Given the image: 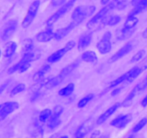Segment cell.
Listing matches in <instances>:
<instances>
[{
    "mask_svg": "<svg viewBox=\"0 0 147 138\" xmlns=\"http://www.w3.org/2000/svg\"><path fill=\"white\" fill-rule=\"evenodd\" d=\"M79 64H80V63H79L78 60H75V61L72 62L70 64L67 65V66H66L65 67L63 68L62 69L60 74H61L62 76H64L65 78H66L67 76H69L70 73H73V72L78 67Z\"/></svg>",
    "mask_w": 147,
    "mask_h": 138,
    "instance_id": "obj_23",
    "label": "cell"
},
{
    "mask_svg": "<svg viewBox=\"0 0 147 138\" xmlns=\"http://www.w3.org/2000/svg\"><path fill=\"white\" fill-rule=\"evenodd\" d=\"M132 119H133V116L131 114L119 115L111 121V125L117 129H122L126 127L131 122Z\"/></svg>",
    "mask_w": 147,
    "mask_h": 138,
    "instance_id": "obj_11",
    "label": "cell"
},
{
    "mask_svg": "<svg viewBox=\"0 0 147 138\" xmlns=\"http://www.w3.org/2000/svg\"><path fill=\"white\" fill-rule=\"evenodd\" d=\"M7 83H4V84H3L2 86H1V93H2L3 92V91H4V89H5V87H7Z\"/></svg>",
    "mask_w": 147,
    "mask_h": 138,
    "instance_id": "obj_45",
    "label": "cell"
},
{
    "mask_svg": "<svg viewBox=\"0 0 147 138\" xmlns=\"http://www.w3.org/2000/svg\"><path fill=\"white\" fill-rule=\"evenodd\" d=\"M121 90H122V88H121V87L114 88V89H113L111 92V96H116V95L119 94V93L121 91Z\"/></svg>",
    "mask_w": 147,
    "mask_h": 138,
    "instance_id": "obj_39",
    "label": "cell"
},
{
    "mask_svg": "<svg viewBox=\"0 0 147 138\" xmlns=\"http://www.w3.org/2000/svg\"><path fill=\"white\" fill-rule=\"evenodd\" d=\"M98 138H109V137L108 135H103V136L99 137Z\"/></svg>",
    "mask_w": 147,
    "mask_h": 138,
    "instance_id": "obj_46",
    "label": "cell"
},
{
    "mask_svg": "<svg viewBox=\"0 0 147 138\" xmlns=\"http://www.w3.org/2000/svg\"><path fill=\"white\" fill-rule=\"evenodd\" d=\"M99 135H100V131H96L92 133L90 138H98Z\"/></svg>",
    "mask_w": 147,
    "mask_h": 138,
    "instance_id": "obj_41",
    "label": "cell"
},
{
    "mask_svg": "<svg viewBox=\"0 0 147 138\" xmlns=\"http://www.w3.org/2000/svg\"><path fill=\"white\" fill-rule=\"evenodd\" d=\"M94 98V94L93 93H90V94H88L87 96H84V97L82 98L80 100H79V101L78 102V107L79 109H83L84 108L90 101H92Z\"/></svg>",
    "mask_w": 147,
    "mask_h": 138,
    "instance_id": "obj_30",
    "label": "cell"
},
{
    "mask_svg": "<svg viewBox=\"0 0 147 138\" xmlns=\"http://www.w3.org/2000/svg\"><path fill=\"white\" fill-rule=\"evenodd\" d=\"M52 116V110L49 108H46V109H43L41 112H40V115H39V121L40 122H46L47 120L50 119Z\"/></svg>",
    "mask_w": 147,
    "mask_h": 138,
    "instance_id": "obj_28",
    "label": "cell"
},
{
    "mask_svg": "<svg viewBox=\"0 0 147 138\" xmlns=\"http://www.w3.org/2000/svg\"><path fill=\"white\" fill-rule=\"evenodd\" d=\"M19 108L20 104L17 101H6L1 103L0 106V119L3 120Z\"/></svg>",
    "mask_w": 147,
    "mask_h": 138,
    "instance_id": "obj_9",
    "label": "cell"
},
{
    "mask_svg": "<svg viewBox=\"0 0 147 138\" xmlns=\"http://www.w3.org/2000/svg\"><path fill=\"white\" fill-rule=\"evenodd\" d=\"M61 124V119L60 118H55V119H50L48 122V128L50 129H55V128L58 127Z\"/></svg>",
    "mask_w": 147,
    "mask_h": 138,
    "instance_id": "obj_35",
    "label": "cell"
},
{
    "mask_svg": "<svg viewBox=\"0 0 147 138\" xmlns=\"http://www.w3.org/2000/svg\"><path fill=\"white\" fill-rule=\"evenodd\" d=\"M146 9H147V0H141L139 4L134 8V9L131 12L129 15L136 16V14L142 12Z\"/></svg>",
    "mask_w": 147,
    "mask_h": 138,
    "instance_id": "obj_26",
    "label": "cell"
},
{
    "mask_svg": "<svg viewBox=\"0 0 147 138\" xmlns=\"http://www.w3.org/2000/svg\"><path fill=\"white\" fill-rule=\"evenodd\" d=\"M79 23L77 22L72 21L68 25L65 26L64 27L58 29L57 31L55 32L54 33V39L56 40H60L62 39L65 38L67 34H70L78 25H79Z\"/></svg>",
    "mask_w": 147,
    "mask_h": 138,
    "instance_id": "obj_12",
    "label": "cell"
},
{
    "mask_svg": "<svg viewBox=\"0 0 147 138\" xmlns=\"http://www.w3.org/2000/svg\"><path fill=\"white\" fill-rule=\"evenodd\" d=\"M141 0H132L131 1V4L134 7H136L138 4H139Z\"/></svg>",
    "mask_w": 147,
    "mask_h": 138,
    "instance_id": "obj_42",
    "label": "cell"
},
{
    "mask_svg": "<svg viewBox=\"0 0 147 138\" xmlns=\"http://www.w3.org/2000/svg\"><path fill=\"white\" fill-rule=\"evenodd\" d=\"M54 33L53 27H47V29L40 32L36 36V40L40 43H48L54 38Z\"/></svg>",
    "mask_w": 147,
    "mask_h": 138,
    "instance_id": "obj_15",
    "label": "cell"
},
{
    "mask_svg": "<svg viewBox=\"0 0 147 138\" xmlns=\"http://www.w3.org/2000/svg\"><path fill=\"white\" fill-rule=\"evenodd\" d=\"M147 124V118H143L141 119L138 123H136L134 125V126L132 129V132L133 133H137L139 132L141 129H143Z\"/></svg>",
    "mask_w": 147,
    "mask_h": 138,
    "instance_id": "obj_31",
    "label": "cell"
},
{
    "mask_svg": "<svg viewBox=\"0 0 147 138\" xmlns=\"http://www.w3.org/2000/svg\"><path fill=\"white\" fill-rule=\"evenodd\" d=\"M146 67H140V66H135L129 70H128V80L127 83H131L136 78L140 76L141 73L145 70Z\"/></svg>",
    "mask_w": 147,
    "mask_h": 138,
    "instance_id": "obj_18",
    "label": "cell"
},
{
    "mask_svg": "<svg viewBox=\"0 0 147 138\" xmlns=\"http://www.w3.org/2000/svg\"><path fill=\"white\" fill-rule=\"evenodd\" d=\"M51 70V66L50 65H45L42 66L37 72L35 73V74L33 76V79L35 81H39V80H41L42 79L44 78V76L47 74V73L50 71Z\"/></svg>",
    "mask_w": 147,
    "mask_h": 138,
    "instance_id": "obj_22",
    "label": "cell"
},
{
    "mask_svg": "<svg viewBox=\"0 0 147 138\" xmlns=\"http://www.w3.org/2000/svg\"><path fill=\"white\" fill-rule=\"evenodd\" d=\"M145 53H146V51H145L144 50H139L136 54L134 55L133 57L131 59V61L133 62V63H136V62L139 61V60L144 56Z\"/></svg>",
    "mask_w": 147,
    "mask_h": 138,
    "instance_id": "obj_36",
    "label": "cell"
},
{
    "mask_svg": "<svg viewBox=\"0 0 147 138\" xmlns=\"http://www.w3.org/2000/svg\"><path fill=\"white\" fill-rule=\"evenodd\" d=\"M111 0H100V2H101V4L102 5H107L109 3L111 2Z\"/></svg>",
    "mask_w": 147,
    "mask_h": 138,
    "instance_id": "obj_43",
    "label": "cell"
},
{
    "mask_svg": "<svg viewBox=\"0 0 147 138\" xmlns=\"http://www.w3.org/2000/svg\"><path fill=\"white\" fill-rule=\"evenodd\" d=\"M141 105H142V106H143V107H146V106H147V94L144 96V98L142 99V101H141Z\"/></svg>",
    "mask_w": 147,
    "mask_h": 138,
    "instance_id": "obj_40",
    "label": "cell"
},
{
    "mask_svg": "<svg viewBox=\"0 0 147 138\" xmlns=\"http://www.w3.org/2000/svg\"><path fill=\"white\" fill-rule=\"evenodd\" d=\"M31 63L32 62L30 61L28 58H27L25 56L22 55V57L18 63H17L15 65H14L8 69V73L9 74H12L16 72H19L20 73H24L31 67Z\"/></svg>",
    "mask_w": 147,
    "mask_h": 138,
    "instance_id": "obj_8",
    "label": "cell"
},
{
    "mask_svg": "<svg viewBox=\"0 0 147 138\" xmlns=\"http://www.w3.org/2000/svg\"><path fill=\"white\" fill-rule=\"evenodd\" d=\"M75 90V84L73 83H70L65 86L64 88H62L60 90H59L58 95L63 97H67L73 94Z\"/></svg>",
    "mask_w": 147,
    "mask_h": 138,
    "instance_id": "obj_24",
    "label": "cell"
},
{
    "mask_svg": "<svg viewBox=\"0 0 147 138\" xmlns=\"http://www.w3.org/2000/svg\"><path fill=\"white\" fill-rule=\"evenodd\" d=\"M109 4L110 5L112 10L115 9L121 11V10L125 9L128 7L129 1L128 0H113L110 3H109Z\"/></svg>",
    "mask_w": 147,
    "mask_h": 138,
    "instance_id": "obj_21",
    "label": "cell"
},
{
    "mask_svg": "<svg viewBox=\"0 0 147 138\" xmlns=\"http://www.w3.org/2000/svg\"><path fill=\"white\" fill-rule=\"evenodd\" d=\"M81 59L86 63H94L98 60V56L96 52L93 50H86L82 54Z\"/></svg>",
    "mask_w": 147,
    "mask_h": 138,
    "instance_id": "obj_20",
    "label": "cell"
},
{
    "mask_svg": "<svg viewBox=\"0 0 147 138\" xmlns=\"http://www.w3.org/2000/svg\"><path fill=\"white\" fill-rule=\"evenodd\" d=\"M121 106V103H119V102H117V103H116L115 104H113V106H111L110 108H109L104 113L101 114L99 116V117L98 118L97 122H96L97 124H101L104 123L108 119H109V118H110L111 116L118 110V109H119Z\"/></svg>",
    "mask_w": 147,
    "mask_h": 138,
    "instance_id": "obj_14",
    "label": "cell"
},
{
    "mask_svg": "<svg viewBox=\"0 0 147 138\" xmlns=\"http://www.w3.org/2000/svg\"><path fill=\"white\" fill-rule=\"evenodd\" d=\"M65 78L64 76H62L61 74H59L58 76H55V77H53L52 78L48 79L47 81H45L44 83V86L47 89H54V88L57 87V86L60 84V83L63 82V80Z\"/></svg>",
    "mask_w": 147,
    "mask_h": 138,
    "instance_id": "obj_17",
    "label": "cell"
},
{
    "mask_svg": "<svg viewBox=\"0 0 147 138\" xmlns=\"http://www.w3.org/2000/svg\"><path fill=\"white\" fill-rule=\"evenodd\" d=\"M35 48L34 45V42L32 39H26L24 40L22 45V51L23 54L29 53Z\"/></svg>",
    "mask_w": 147,
    "mask_h": 138,
    "instance_id": "obj_25",
    "label": "cell"
},
{
    "mask_svg": "<svg viewBox=\"0 0 147 138\" xmlns=\"http://www.w3.org/2000/svg\"><path fill=\"white\" fill-rule=\"evenodd\" d=\"M129 138H133V137H129Z\"/></svg>",
    "mask_w": 147,
    "mask_h": 138,
    "instance_id": "obj_48",
    "label": "cell"
},
{
    "mask_svg": "<svg viewBox=\"0 0 147 138\" xmlns=\"http://www.w3.org/2000/svg\"><path fill=\"white\" fill-rule=\"evenodd\" d=\"M40 6V0H34L30 4L28 9H27V13H26L25 16H24V19L22 22V27L23 28H28L32 24L36 16H37V12H38Z\"/></svg>",
    "mask_w": 147,
    "mask_h": 138,
    "instance_id": "obj_5",
    "label": "cell"
},
{
    "mask_svg": "<svg viewBox=\"0 0 147 138\" xmlns=\"http://www.w3.org/2000/svg\"><path fill=\"white\" fill-rule=\"evenodd\" d=\"M147 88V76H146L144 79L142 80V82H140L139 83H138L136 86H135V87L134 88V90L136 92V93H139V92L145 90Z\"/></svg>",
    "mask_w": 147,
    "mask_h": 138,
    "instance_id": "obj_34",
    "label": "cell"
},
{
    "mask_svg": "<svg viewBox=\"0 0 147 138\" xmlns=\"http://www.w3.org/2000/svg\"><path fill=\"white\" fill-rule=\"evenodd\" d=\"M142 36H143L144 38L147 39V28L143 32V33H142Z\"/></svg>",
    "mask_w": 147,
    "mask_h": 138,
    "instance_id": "obj_44",
    "label": "cell"
},
{
    "mask_svg": "<svg viewBox=\"0 0 147 138\" xmlns=\"http://www.w3.org/2000/svg\"><path fill=\"white\" fill-rule=\"evenodd\" d=\"M41 96H42L41 91H37L34 92V93H33V94L32 95V96H31V101H36L37 99H38L39 98L41 97Z\"/></svg>",
    "mask_w": 147,
    "mask_h": 138,
    "instance_id": "obj_38",
    "label": "cell"
},
{
    "mask_svg": "<svg viewBox=\"0 0 147 138\" xmlns=\"http://www.w3.org/2000/svg\"><path fill=\"white\" fill-rule=\"evenodd\" d=\"M78 0H69L68 1L65 3V4H63V6L60 7V8L57 9V11L55 13L53 14L52 16H50L48 18V20L46 21L45 24L47 27H53L60 18H61L63 16H64L66 13L68 12L70 9H72V7L74 6L75 3Z\"/></svg>",
    "mask_w": 147,
    "mask_h": 138,
    "instance_id": "obj_3",
    "label": "cell"
},
{
    "mask_svg": "<svg viewBox=\"0 0 147 138\" xmlns=\"http://www.w3.org/2000/svg\"><path fill=\"white\" fill-rule=\"evenodd\" d=\"M60 138H68V137H67V135H64V136H62V137H60Z\"/></svg>",
    "mask_w": 147,
    "mask_h": 138,
    "instance_id": "obj_47",
    "label": "cell"
},
{
    "mask_svg": "<svg viewBox=\"0 0 147 138\" xmlns=\"http://www.w3.org/2000/svg\"><path fill=\"white\" fill-rule=\"evenodd\" d=\"M139 22V19L134 15H128L123 27L119 34V40H125L131 35Z\"/></svg>",
    "mask_w": 147,
    "mask_h": 138,
    "instance_id": "obj_4",
    "label": "cell"
},
{
    "mask_svg": "<svg viewBox=\"0 0 147 138\" xmlns=\"http://www.w3.org/2000/svg\"><path fill=\"white\" fill-rule=\"evenodd\" d=\"M96 48L101 55L110 53L112 49V33L110 31L106 32L103 34L96 45Z\"/></svg>",
    "mask_w": 147,
    "mask_h": 138,
    "instance_id": "obj_7",
    "label": "cell"
},
{
    "mask_svg": "<svg viewBox=\"0 0 147 138\" xmlns=\"http://www.w3.org/2000/svg\"><path fill=\"white\" fill-rule=\"evenodd\" d=\"M91 127L90 126H87L85 124H82L80 127L78 128L76 132L74 138H84L85 136L87 135L90 130Z\"/></svg>",
    "mask_w": 147,
    "mask_h": 138,
    "instance_id": "obj_27",
    "label": "cell"
},
{
    "mask_svg": "<svg viewBox=\"0 0 147 138\" xmlns=\"http://www.w3.org/2000/svg\"><path fill=\"white\" fill-rule=\"evenodd\" d=\"M93 36L90 32H86L82 34L78 39L77 43V47L79 50H83L89 47L92 42Z\"/></svg>",
    "mask_w": 147,
    "mask_h": 138,
    "instance_id": "obj_16",
    "label": "cell"
},
{
    "mask_svg": "<svg viewBox=\"0 0 147 138\" xmlns=\"http://www.w3.org/2000/svg\"><path fill=\"white\" fill-rule=\"evenodd\" d=\"M96 7L95 5H81L76 7L72 12L71 17L73 21L81 24L85 20L91 17L95 13Z\"/></svg>",
    "mask_w": 147,
    "mask_h": 138,
    "instance_id": "obj_2",
    "label": "cell"
},
{
    "mask_svg": "<svg viewBox=\"0 0 147 138\" xmlns=\"http://www.w3.org/2000/svg\"><path fill=\"white\" fill-rule=\"evenodd\" d=\"M76 46V42L73 40H70V41L67 42L65 44V45L63 47V48L60 49V50H57L55 53H52L49 57H47V62L50 63H55L56 62H58L59 60H61L68 52L73 50L75 47Z\"/></svg>",
    "mask_w": 147,
    "mask_h": 138,
    "instance_id": "obj_6",
    "label": "cell"
},
{
    "mask_svg": "<svg viewBox=\"0 0 147 138\" xmlns=\"http://www.w3.org/2000/svg\"><path fill=\"white\" fill-rule=\"evenodd\" d=\"M134 49V44L132 43H127L126 45L123 46L121 48L119 49L116 51L113 55L111 57L110 62L111 63H114V62L118 61L119 60L121 59L122 57H124L125 55L129 54L130 52H131Z\"/></svg>",
    "mask_w": 147,
    "mask_h": 138,
    "instance_id": "obj_13",
    "label": "cell"
},
{
    "mask_svg": "<svg viewBox=\"0 0 147 138\" xmlns=\"http://www.w3.org/2000/svg\"><path fill=\"white\" fill-rule=\"evenodd\" d=\"M17 49V45L15 42L9 41L5 45L4 47V56L7 58H10L14 55Z\"/></svg>",
    "mask_w": 147,
    "mask_h": 138,
    "instance_id": "obj_19",
    "label": "cell"
},
{
    "mask_svg": "<svg viewBox=\"0 0 147 138\" xmlns=\"http://www.w3.org/2000/svg\"><path fill=\"white\" fill-rule=\"evenodd\" d=\"M66 0H51L50 1V5L53 7H61L63 4H65Z\"/></svg>",
    "mask_w": 147,
    "mask_h": 138,
    "instance_id": "obj_37",
    "label": "cell"
},
{
    "mask_svg": "<svg viewBox=\"0 0 147 138\" xmlns=\"http://www.w3.org/2000/svg\"><path fill=\"white\" fill-rule=\"evenodd\" d=\"M17 27H18V23L16 20H10L7 22L4 27H3L2 32H1V40L3 41H6L12 37L13 34L17 31Z\"/></svg>",
    "mask_w": 147,
    "mask_h": 138,
    "instance_id": "obj_10",
    "label": "cell"
},
{
    "mask_svg": "<svg viewBox=\"0 0 147 138\" xmlns=\"http://www.w3.org/2000/svg\"><path fill=\"white\" fill-rule=\"evenodd\" d=\"M26 90V85L24 83H19L17 86H14L12 89H11L10 94L11 96H14V95H17L20 93H22Z\"/></svg>",
    "mask_w": 147,
    "mask_h": 138,
    "instance_id": "obj_32",
    "label": "cell"
},
{
    "mask_svg": "<svg viewBox=\"0 0 147 138\" xmlns=\"http://www.w3.org/2000/svg\"><path fill=\"white\" fill-rule=\"evenodd\" d=\"M121 20V18L119 15H117V14H116V15H110L105 22L104 25L111 26V27L112 26H115L119 24Z\"/></svg>",
    "mask_w": 147,
    "mask_h": 138,
    "instance_id": "obj_29",
    "label": "cell"
},
{
    "mask_svg": "<svg viewBox=\"0 0 147 138\" xmlns=\"http://www.w3.org/2000/svg\"><path fill=\"white\" fill-rule=\"evenodd\" d=\"M112 10L110 5L109 4L105 6L104 7L99 10L98 13H96L94 16L91 17L86 24V27L89 30H93L100 24H104L105 22L109 17V14Z\"/></svg>",
    "mask_w": 147,
    "mask_h": 138,
    "instance_id": "obj_1",
    "label": "cell"
},
{
    "mask_svg": "<svg viewBox=\"0 0 147 138\" xmlns=\"http://www.w3.org/2000/svg\"><path fill=\"white\" fill-rule=\"evenodd\" d=\"M63 107L60 105H57V106H55L53 109V111H52V116L50 117V119H55V118H60V115L63 114Z\"/></svg>",
    "mask_w": 147,
    "mask_h": 138,
    "instance_id": "obj_33",
    "label": "cell"
}]
</instances>
